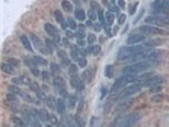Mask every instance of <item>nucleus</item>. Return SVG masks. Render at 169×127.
<instances>
[{
  "label": "nucleus",
  "instance_id": "nucleus-1",
  "mask_svg": "<svg viewBox=\"0 0 169 127\" xmlns=\"http://www.w3.org/2000/svg\"><path fill=\"white\" fill-rule=\"evenodd\" d=\"M136 81H139V76L133 75V74H123L121 78H118L115 81V84L112 85V89L111 90H112V93H116L118 90L123 89L129 83H136Z\"/></svg>",
  "mask_w": 169,
  "mask_h": 127
},
{
  "label": "nucleus",
  "instance_id": "nucleus-2",
  "mask_svg": "<svg viewBox=\"0 0 169 127\" xmlns=\"http://www.w3.org/2000/svg\"><path fill=\"white\" fill-rule=\"evenodd\" d=\"M154 62L150 61V60H144V61H139V62H135V64H131L130 66L125 67L123 69V74H133L136 75L137 73L140 71H144L145 69H148V67L153 66Z\"/></svg>",
  "mask_w": 169,
  "mask_h": 127
},
{
  "label": "nucleus",
  "instance_id": "nucleus-3",
  "mask_svg": "<svg viewBox=\"0 0 169 127\" xmlns=\"http://www.w3.org/2000/svg\"><path fill=\"white\" fill-rule=\"evenodd\" d=\"M144 47L142 46H139V45H132V46H129V47H123L120 50V52H118L117 55V60H127V58L132 55H135L136 52H139V51H141Z\"/></svg>",
  "mask_w": 169,
  "mask_h": 127
},
{
  "label": "nucleus",
  "instance_id": "nucleus-4",
  "mask_svg": "<svg viewBox=\"0 0 169 127\" xmlns=\"http://www.w3.org/2000/svg\"><path fill=\"white\" fill-rule=\"evenodd\" d=\"M140 32H142L144 35H160V36H168L169 32L163 29V28H159L156 25H142V27L139 28Z\"/></svg>",
  "mask_w": 169,
  "mask_h": 127
},
{
  "label": "nucleus",
  "instance_id": "nucleus-5",
  "mask_svg": "<svg viewBox=\"0 0 169 127\" xmlns=\"http://www.w3.org/2000/svg\"><path fill=\"white\" fill-rule=\"evenodd\" d=\"M141 88H142L141 83H140V84H133V85H131V87H129V88H125V89L120 93V94L117 95V99H118V100H123V99H126V98H129L130 95L139 93V92L141 90Z\"/></svg>",
  "mask_w": 169,
  "mask_h": 127
},
{
  "label": "nucleus",
  "instance_id": "nucleus-6",
  "mask_svg": "<svg viewBox=\"0 0 169 127\" xmlns=\"http://www.w3.org/2000/svg\"><path fill=\"white\" fill-rule=\"evenodd\" d=\"M145 37H146V35H144V33L140 32V31L133 32V33H131V35L129 36L127 43L129 45H136V43H139V42L145 41Z\"/></svg>",
  "mask_w": 169,
  "mask_h": 127
},
{
  "label": "nucleus",
  "instance_id": "nucleus-7",
  "mask_svg": "<svg viewBox=\"0 0 169 127\" xmlns=\"http://www.w3.org/2000/svg\"><path fill=\"white\" fill-rule=\"evenodd\" d=\"M139 113H131L129 116H125L123 118V122L121 126H126V127H129V126H133V125H136V122L139 121Z\"/></svg>",
  "mask_w": 169,
  "mask_h": 127
},
{
  "label": "nucleus",
  "instance_id": "nucleus-8",
  "mask_svg": "<svg viewBox=\"0 0 169 127\" xmlns=\"http://www.w3.org/2000/svg\"><path fill=\"white\" fill-rule=\"evenodd\" d=\"M163 81H164V79L162 78V76L154 75V76H151L150 79H148L145 81H141V85L142 87H153V85H159V84L163 83Z\"/></svg>",
  "mask_w": 169,
  "mask_h": 127
},
{
  "label": "nucleus",
  "instance_id": "nucleus-9",
  "mask_svg": "<svg viewBox=\"0 0 169 127\" xmlns=\"http://www.w3.org/2000/svg\"><path fill=\"white\" fill-rule=\"evenodd\" d=\"M70 84H71V87L74 89H78V90H83L84 89V83L83 79H80L78 75H75V76H71V80H70Z\"/></svg>",
  "mask_w": 169,
  "mask_h": 127
},
{
  "label": "nucleus",
  "instance_id": "nucleus-10",
  "mask_svg": "<svg viewBox=\"0 0 169 127\" xmlns=\"http://www.w3.org/2000/svg\"><path fill=\"white\" fill-rule=\"evenodd\" d=\"M70 56H71V60H79L81 57V51L80 48H78V46H71L70 47Z\"/></svg>",
  "mask_w": 169,
  "mask_h": 127
},
{
  "label": "nucleus",
  "instance_id": "nucleus-11",
  "mask_svg": "<svg viewBox=\"0 0 169 127\" xmlns=\"http://www.w3.org/2000/svg\"><path fill=\"white\" fill-rule=\"evenodd\" d=\"M45 31L47 32V35L48 36H51L52 38L54 37H57L58 36V33H57V29L54 27V25L51 24V23H46L45 24Z\"/></svg>",
  "mask_w": 169,
  "mask_h": 127
},
{
  "label": "nucleus",
  "instance_id": "nucleus-12",
  "mask_svg": "<svg viewBox=\"0 0 169 127\" xmlns=\"http://www.w3.org/2000/svg\"><path fill=\"white\" fill-rule=\"evenodd\" d=\"M31 39L33 41V43L36 45L37 50H39V51H43L45 54H48L47 51H45V50H43V43H42V41H39V38H38L36 35H33V33H31Z\"/></svg>",
  "mask_w": 169,
  "mask_h": 127
},
{
  "label": "nucleus",
  "instance_id": "nucleus-13",
  "mask_svg": "<svg viewBox=\"0 0 169 127\" xmlns=\"http://www.w3.org/2000/svg\"><path fill=\"white\" fill-rule=\"evenodd\" d=\"M2 70L6 74H10V75H14V73H15L14 66L10 62H3L2 64Z\"/></svg>",
  "mask_w": 169,
  "mask_h": 127
},
{
  "label": "nucleus",
  "instance_id": "nucleus-14",
  "mask_svg": "<svg viewBox=\"0 0 169 127\" xmlns=\"http://www.w3.org/2000/svg\"><path fill=\"white\" fill-rule=\"evenodd\" d=\"M92 78H93V74H92V70L90 69H87V70H84L83 74H81V79L84 83H90L92 81Z\"/></svg>",
  "mask_w": 169,
  "mask_h": 127
},
{
  "label": "nucleus",
  "instance_id": "nucleus-15",
  "mask_svg": "<svg viewBox=\"0 0 169 127\" xmlns=\"http://www.w3.org/2000/svg\"><path fill=\"white\" fill-rule=\"evenodd\" d=\"M55 18H56V21L61 24V27H62V29H66L67 27H66V23H65V19H64V17H62V14H61V12L60 10H56L55 12Z\"/></svg>",
  "mask_w": 169,
  "mask_h": 127
},
{
  "label": "nucleus",
  "instance_id": "nucleus-16",
  "mask_svg": "<svg viewBox=\"0 0 169 127\" xmlns=\"http://www.w3.org/2000/svg\"><path fill=\"white\" fill-rule=\"evenodd\" d=\"M130 106H131V100H126V102H125V99H123V102L116 107L115 111H116V112H122V111H125V109H127Z\"/></svg>",
  "mask_w": 169,
  "mask_h": 127
},
{
  "label": "nucleus",
  "instance_id": "nucleus-17",
  "mask_svg": "<svg viewBox=\"0 0 169 127\" xmlns=\"http://www.w3.org/2000/svg\"><path fill=\"white\" fill-rule=\"evenodd\" d=\"M74 15H75V18H77L78 21H80V22L85 21V18H87V13L84 12V10L81 9V8H79V9H77V10H75Z\"/></svg>",
  "mask_w": 169,
  "mask_h": 127
},
{
  "label": "nucleus",
  "instance_id": "nucleus-18",
  "mask_svg": "<svg viewBox=\"0 0 169 127\" xmlns=\"http://www.w3.org/2000/svg\"><path fill=\"white\" fill-rule=\"evenodd\" d=\"M56 109H57L58 113H61V114L65 113V102H64L62 98H60V99L56 100Z\"/></svg>",
  "mask_w": 169,
  "mask_h": 127
},
{
  "label": "nucleus",
  "instance_id": "nucleus-19",
  "mask_svg": "<svg viewBox=\"0 0 169 127\" xmlns=\"http://www.w3.org/2000/svg\"><path fill=\"white\" fill-rule=\"evenodd\" d=\"M21 42L22 45L24 46V48L28 50V51H32V45H31V41L27 36H21Z\"/></svg>",
  "mask_w": 169,
  "mask_h": 127
},
{
  "label": "nucleus",
  "instance_id": "nucleus-20",
  "mask_svg": "<svg viewBox=\"0 0 169 127\" xmlns=\"http://www.w3.org/2000/svg\"><path fill=\"white\" fill-rule=\"evenodd\" d=\"M116 100H118V99H117V97H111V98H108V100L104 103V112H106V113H107V112H109V109H111L112 104L115 103Z\"/></svg>",
  "mask_w": 169,
  "mask_h": 127
},
{
  "label": "nucleus",
  "instance_id": "nucleus-21",
  "mask_svg": "<svg viewBox=\"0 0 169 127\" xmlns=\"http://www.w3.org/2000/svg\"><path fill=\"white\" fill-rule=\"evenodd\" d=\"M57 55H58V57H60L61 60H62V64H64V65H69V64H70L69 57H67V55H66V52H65L64 50H60V51H58Z\"/></svg>",
  "mask_w": 169,
  "mask_h": 127
},
{
  "label": "nucleus",
  "instance_id": "nucleus-22",
  "mask_svg": "<svg viewBox=\"0 0 169 127\" xmlns=\"http://www.w3.org/2000/svg\"><path fill=\"white\" fill-rule=\"evenodd\" d=\"M54 84L58 89H60V88H65V81H64V79L61 78V76H56V78L54 79Z\"/></svg>",
  "mask_w": 169,
  "mask_h": 127
},
{
  "label": "nucleus",
  "instance_id": "nucleus-23",
  "mask_svg": "<svg viewBox=\"0 0 169 127\" xmlns=\"http://www.w3.org/2000/svg\"><path fill=\"white\" fill-rule=\"evenodd\" d=\"M39 114H41V120H42V122H48V121H50V114L47 113L46 109L41 108V109H39Z\"/></svg>",
  "mask_w": 169,
  "mask_h": 127
},
{
  "label": "nucleus",
  "instance_id": "nucleus-24",
  "mask_svg": "<svg viewBox=\"0 0 169 127\" xmlns=\"http://www.w3.org/2000/svg\"><path fill=\"white\" fill-rule=\"evenodd\" d=\"M61 6L65 12H71L73 10V4L70 2H67V0H62L61 2Z\"/></svg>",
  "mask_w": 169,
  "mask_h": 127
},
{
  "label": "nucleus",
  "instance_id": "nucleus-25",
  "mask_svg": "<svg viewBox=\"0 0 169 127\" xmlns=\"http://www.w3.org/2000/svg\"><path fill=\"white\" fill-rule=\"evenodd\" d=\"M46 46H47V48H48V51L50 52H52L54 51V48H55V46H56V43H55V41L52 39V38H46Z\"/></svg>",
  "mask_w": 169,
  "mask_h": 127
},
{
  "label": "nucleus",
  "instance_id": "nucleus-26",
  "mask_svg": "<svg viewBox=\"0 0 169 127\" xmlns=\"http://www.w3.org/2000/svg\"><path fill=\"white\" fill-rule=\"evenodd\" d=\"M33 60H35L36 65H42V66H45V65H47V61L45 60V58H42V57H39V56H35V57H33Z\"/></svg>",
  "mask_w": 169,
  "mask_h": 127
},
{
  "label": "nucleus",
  "instance_id": "nucleus-27",
  "mask_svg": "<svg viewBox=\"0 0 169 127\" xmlns=\"http://www.w3.org/2000/svg\"><path fill=\"white\" fill-rule=\"evenodd\" d=\"M162 42H163V41H160V39H151V41H148L145 45L149 46V47H153V48H154L155 46H158V45L162 43Z\"/></svg>",
  "mask_w": 169,
  "mask_h": 127
},
{
  "label": "nucleus",
  "instance_id": "nucleus-28",
  "mask_svg": "<svg viewBox=\"0 0 169 127\" xmlns=\"http://www.w3.org/2000/svg\"><path fill=\"white\" fill-rule=\"evenodd\" d=\"M46 103L51 109H56V103H55V100H54L52 97H47L46 98Z\"/></svg>",
  "mask_w": 169,
  "mask_h": 127
},
{
  "label": "nucleus",
  "instance_id": "nucleus-29",
  "mask_svg": "<svg viewBox=\"0 0 169 127\" xmlns=\"http://www.w3.org/2000/svg\"><path fill=\"white\" fill-rule=\"evenodd\" d=\"M9 92L10 93H14V94H17V95H23L24 94V93H22V90L19 88H17L15 85H10L9 87Z\"/></svg>",
  "mask_w": 169,
  "mask_h": 127
},
{
  "label": "nucleus",
  "instance_id": "nucleus-30",
  "mask_svg": "<svg viewBox=\"0 0 169 127\" xmlns=\"http://www.w3.org/2000/svg\"><path fill=\"white\" fill-rule=\"evenodd\" d=\"M113 21H115V14H113L112 12H108V13L106 14V22H107L108 24H112Z\"/></svg>",
  "mask_w": 169,
  "mask_h": 127
},
{
  "label": "nucleus",
  "instance_id": "nucleus-31",
  "mask_svg": "<svg viewBox=\"0 0 169 127\" xmlns=\"http://www.w3.org/2000/svg\"><path fill=\"white\" fill-rule=\"evenodd\" d=\"M88 51H89L90 54H93V55H98V54H99V51H100V47H99L98 45H96V46H90Z\"/></svg>",
  "mask_w": 169,
  "mask_h": 127
},
{
  "label": "nucleus",
  "instance_id": "nucleus-32",
  "mask_svg": "<svg viewBox=\"0 0 169 127\" xmlns=\"http://www.w3.org/2000/svg\"><path fill=\"white\" fill-rule=\"evenodd\" d=\"M69 74H70V76L78 75V66H77V65H71V66L69 67Z\"/></svg>",
  "mask_w": 169,
  "mask_h": 127
},
{
  "label": "nucleus",
  "instance_id": "nucleus-33",
  "mask_svg": "<svg viewBox=\"0 0 169 127\" xmlns=\"http://www.w3.org/2000/svg\"><path fill=\"white\" fill-rule=\"evenodd\" d=\"M106 75H107V78H112V75H113V67L111 65H107L106 66Z\"/></svg>",
  "mask_w": 169,
  "mask_h": 127
},
{
  "label": "nucleus",
  "instance_id": "nucleus-34",
  "mask_svg": "<svg viewBox=\"0 0 169 127\" xmlns=\"http://www.w3.org/2000/svg\"><path fill=\"white\" fill-rule=\"evenodd\" d=\"M41 76H42V79H43L45 81H50V80H51V74H50L48 71H42Z\"/></svg>",
  "mask_w": 169,
  "mask_h": 127
},
{
  "label": "nucleus",
  "instance_id": "nucleus-35",
  "mask_svg": "<svg viewBox=\"0 0 169 127\" xmlns=\"http://www.w3.org/2000/svg\"><path fill=\"white\" fill-rule=\"evenodd\" d=\"M67 25H69V27L74 31V29H77L78 28V25H77V23H75V21L73 19V18H69L67 19Z\"/></svg>",
  "mask_w": 169,
  "mask_h": 127
},
{
  "label": "nucleus",
  "instance_id": "nucleus-36",
  "mask_svg": "<svg viewBox=\"0 0 169 127\" xmlns=\"http://www.w3.org/2000/svg\"><path fill=\"white\" fill-rule=\"evenodd\" d=\"M24 62H26L29 67H35V66H36L35 60H33V58H31V57H26V58H24Z\"/></svg>",
  "mask_w": 169,
  "mask_h": 127
},
{
  "label": "nucleus",
  "instance_id": "nucleus-37",
  "mask_svg": "<svg viewBox=\"0 0 169 127\" xmlns=\"http://www.w3.org/2000/svg\"><path fill=\"white\" fill-rule=\"evenodd\" d=\"M88 15H89V18H90V21H94V19L97 18V14H96V10H93V9H90V10L88 12Z\"/></svg>",
  "mask_w": 169,
  "mask_h": 127
},
{
  "label": "nucleus",
  "instance_id": "nucleus-38",
  "mask_svg": "<svg viewBox=\"0 0 169 127\" xmlns=\"http://www.w3.org/2000/svg\"><path fill=\"white\" fill-rule=\"evenodd\" d=\"M13 122H14V125H17V126H23V125H24L23 121L21 120V118H18V117H13Z\"/></svg>",
  "mask_w": 169,
  "mask_h": 127
},
{
  "label": "nucleus",
  "instance_id": "nucleus-39",
  "mask_svg": "<svg viewBox=\"0 0 169 127\" xmlns=\"http://www.w3.org/2000/svg\"><path fill=\"white\" fill-rule=\"evenodd\" d=\"M90 9L98 12V10H99V5H98V3H97V2H92V3H90Z\"/></svg>",
  "mask_w": 169,
  "mask_h": 127
},
{
  "label": "nucleus",
  "instance_id": "nucleus-40",
  "mask_svg": "<svg viewBox=\"0 0 169 127\" xmlns=\"http://www.w3.org/2000/svg\"><path fill=\"white\" fill-rule=\"evenodd\" d=\"M78 61H79V66H81V67H85L87 66V60H85V57H84V56L80 57Z\"/></svg>",
  "mask_w": 169,
  "mask_h": 127
},
{
  "label": "nucleus",
  "instance_id": "nucleus-41",
  "mask_svg": "<svg viewBox=\"0 0 169 127\" xmlns=\"http://www.w3.org/2000/svg\"><path fill=\"white\" fill-rule=\"evenodd\" d=\"M98 18H99V21L102 22V23H104V18H106V15H104V13L102 12V10H98Z\"/></svg>",
  "mask_w": 169,
  "mask_h": 127
},
{
  "label": "nucleus",
  "instance_id": "nucleus-42",
  "mask_svg": "<svg viewBox=\"0 0 169 127\" xmlns=\"http://www.w3.org/2000/svg\"><path fill=\"white\" fill-rule=\"evenodd\" d=\"M88 42H89L90 45H92V43H94V42H96V36L93 35V33H89V35H88Z\"/></svg>",
  "mask_w": 169,
  "mask_h": 127
},
{
  "label": "nucleus",
  "instance_id": "nucleus-43",
  "mask_svg": "<svg viewBox=\"0 0 169 127\" xmlns=\"http://www.w3.org/2000/svg\"><path fill=\"white\" fill-rule=\"evenodd\" d=\"M160 89H162V88H160L159 85H153V87H150V92H151V93H158V92H160Z\"/></svg>",
  "mask_w": 169,
  "mask_h": 127
},
{
  "label": "nucleus",
  "instance_id": "nucleus-44",
  "mask_svg": "<svg viewBox=\"0 0 169 127\" xmlns=\"http://www.w3.org/2000/svg\"><path fill=\"white\" fill-rule=\"evenodd\" d=\"M75 102H77V97H75V95H71V97L69 98V106L73 107V106L75 104Z\"/></svg>",
  "mask_w": 169,
  "mask_h": 127
},
{
  "label": "nucleus",
  "instance_id": "nucleus-45",
  "mask_svg": "<svg viewBox=\"0 0 169 127\" xmlns=\"http://www.w3.org/2000/svg\"><path fill=\"white\" fill-rule=\"evenodd\" d=\"M31 71H32V74L35 75V76H39V75H41V73L37 70V67H36V66H35V67H31Z\"/></svg>",
  "mask_w": 169,
  "mask_h": 127
},
{
  "label": "nucleus",
  "instance_id": "nucleus-46",
  "mask_svg": "<svg viewBox=\"0 0 169 127\" xmlns=\"http://www.w3.org/2000/svg\"><path fill=\"white\" fill-rule=\"evenodd\" d=\"M51 69H52V71L54 73H58V71H60V67H58V65H56V64H51Z\"/></svg>",
  "mask_w": 169,
  "mask_h": 127
},
{
  "label": "nucleus",
  "instance_id": "nucleus-47",
  "mask_svg": "<svg viewBox=\"0 0 169 127\" xmlns=\"http://www.w3.org/2000/svg\"><path fill=\"white\" fill-rule=\"evenodd\" d=\"M50 121H51L52 125H57V117L55 114H51L50 116Z\"/></svg>",
  "mask_w": 169,
  "mask_h": 127
},
{
  "label": "nucleus",
  "instance_id": "nucleus-48",
  "mask_svg": "<svg viewBox=\"0 0 169 127\" xmlns=\"http://www.w3.org/2000/svg\"><path fill=\"white\" fill-rule=\"evenodd\" d=\"M31 88H32V90H33V92H38V90H39L38 85H37V84H36V83H33V81L31 83Z\"/></svg>",
  "mask_w": 169,
  "mask_h": 127
},
{
  "label": "nucleus",
  "instance_id": "nucleus-49",
  "mask_svg": "<svg viewBox=\"0 0 169 127\" xmlns=\"http://www.w3.org/2000/svg\"><path fill=\"white\" fill-rule=\"evenodd\" d=\"M8 62H10L13 66H19V61H17L15 58H9V61Z\"/></svg>",
  "mask_w": 169,
  "mask_h": 127
},
{
  "label": "nucleus",
  "instance_id": "nucleus-50",
  "mask_svg": "<svg viewBox=\"0 0 169 127\" xmlns=\"http://www.w3.org/2000/svg\"><path fill=\"white\" fill-rule=\"evenodd\" d=\"M60 95H61L62 98L67 97V92H66V89H65V88H60Z\"/></svg>",
  "mask_w": 169,
  "mask_h": 127
},
{
  "label": "nucleus",
  "instance_id": "nucleus-51",
  "mask_svg": "<svg viewBox=\"0 0 169 127\" xmlns=\"http://www.w3.org/2000/svg\"><path fill=\"white\" fill-rule=\"evenodd\" d=\"M125 21H126V15H125V14L120 15V19H118V23L122 24V23H125Z\"/></svg>",
  "mask_w": 169,
  "mask_h": 127
},
{
  "label": "nucleus",
  "instance_id": "nucleus-52",
  "mask_svg": "<svg viewBox=\"0 0 169 127\" xmlns=\"http://www.w3.org/2000/svg\"><path fill=\"white\" fill-rule=\"evenodd\" d=\"M66 36L69 37V38H70V37H75V35H74L73 29H71V31H66Z\"/></svg>",
  "mask_w": 169,
  "mask_h": 127
},
{
  "label": "nucleus",
  "instance_id": "nucleus-53",
  "mask_svg": "<svg viewBox=\"0 0 169 127\" xmlns=\"http://www.w3.org/2000/svg\"><path fill=\"white\" fill-rule=\"evenodd\" d=\"M78 29H79V32H80V33H84V32H85V25L80 24L79 27H78Z\"/></svg>",
  "mask_w": 169,
  "mask_h": 127
},
{
  "label": "nucleus",
  "instance_id": "nucleus-54",
  "mask_svg": "<svg viewBox=\"0 0 169 127\" xmlns=\"http://www.w3.org/2000/svg\"><path fill=\"white\" fill-rule=\"evenodd\" d=\"M135 10H136V4L131 5V8H130V14H133V13H135Z\"/></svg>",
  "mask_w": 169,
  "mask_h": 127
},
{
  "label": "nucleus",
  "instance_id": "nucleus-55",
  "mask_svg": "<svg viewBox=\"0 0 169 127\" xmlns=\"http://www.w3.org/2000/svg\"><path fill=\"white\" fill-rule=\"evenodd\" d=\"M75 120H77V123L79 125V126H81L83 125V121H80V117L77 114V116H75Z\"/></svg>",
  "mask_w": 169,
  "mask_h": 127
},
{
  "label": "nucleus",
  "instance_id": "nucleus-56",
  "mask_svg": "<svg viewBox=\"0 0 169 127\" xmlns=\"http://www.w3.org/2000/svg\"><path fill=\"white\" fill-rule=\"evenodd\" d=\"M117 3H118V5H120L121 8L125 6V0H117Z\"/></svg>",
  "mask_w": 169,
  "mask_h": 127
},
{
  "label": "nucleus",
  "instance_id": "nucleus-57",
  "mask_svg": "<svg viewBox=\"0 0 169 127\" xmlns=\"http://www.w3.org/2000/svg\"><path fill=\"white\" fill-rule=\"evenodd\" d=\"M81 108H83V99H80V100H79V107H78V112H80V111H81Z\"/></svg>",
  "mask_w": 169,
  "mask_h": 127
},
{
  "label": "nucleus",
  "instance_id": "nucleus-58",
  "mask_svg": "<svg viewBox=\"0 0 169 127\" xmlns=\"http://www.w3.org/2000/svg\"><path fill=\"white\" fill-rule=\"evenodd\" d=\"M94 31H96V32L100 31V24H94Z\"/></svg>",
  "mask_w": 169,
  "mask_h": 127
},
{
  "label": "nucleus",
  "instance_id": "nucleus-59",
  "mask_svg": "<svg viewBox=\"0 0 169 127\" xmlns=\"http://www.w3.org/2000/svg\"><path fill=\"white\" fill-rule=\"evenodd\" d=\"M116 2V0H111V3H115Z\"/></svg>",
  "mask_w": 169,
  "mask_h": 127
},
{
  "label": "nucleus",
  "instance_id": "nucleus-60",
  "mask_svg": "<svg viewBox=\"0 0 169 127\" xmlns=\"http://www.w3.org/2000/svg\"><path fill=\"white\" fill-rule=\"evenodd\" d=\"M83 2H87V0H83Z\"/></svg>",
  "mask_w": 169,
  "mask_h": 127
}]
</instances>
